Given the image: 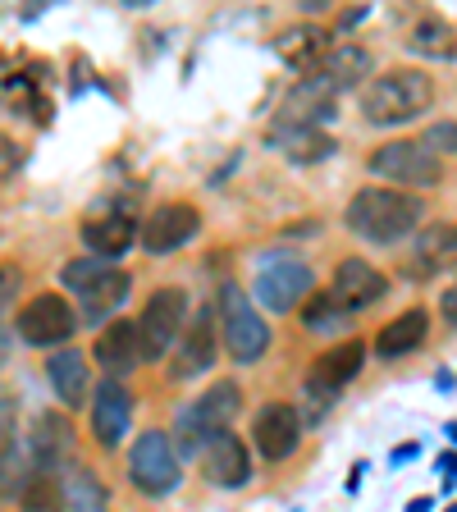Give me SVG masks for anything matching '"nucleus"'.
I'll use <instances>...</instances> for the list:
<instances>
[{
	"label": "nucleus",
	"instance_id": "1",
	"mask_svg": "<svg viewBox=\"0 0 457 512\" xmlns=\"http://www.w3.org/2000/svg\"><path fill=\"white\" fill-rule=\"evenodd\" d=\"M348 229L357 238L375 247H394L403 238H412L426 220V202L416 192H398V188H362L343 211Z\"/></svg>",
	"mask_w": 457,
	"mask_h": 512
},
{
	"label": "nucleus",
	"instance_id": "2",
	"mask_svg": "<svg viewBox=\"0 0 457 512\" xmlns=\"http://www.w3.org/2000/svg\"><path fill=\"white\" fill-rule=\"evenodd\" d=\"M435 106V83L421 69H384L362 87V119L380 128L412 124Z\"/></svg>",
	"mask_w": 457,
	"mask_h": 512
},
{
	"label": "nucleus",
	"instance_id": "3",
	"mask_svg": "<svg viewBox=\"0 0 457 512\" xmlns=\"http://www.w3.org/2000/svg\"><path fill=\"white\" fill-rule=\"evenodd\" d=\"M238 407H243V389H238L234 380H215L211 389H206L197 403L183 407L179 421H174V435H170L174 458H202V448L234 426Z\"/></svg>",
	"mask_w": 457,
	"mask_h": 512
},
{
	"label": "nucleus",
	"instance_id": "4",
	"mask_svg": "<svg viewBox=\"0 0 457 512\" xmlns=\"http://www.w3.org/2000/svg\"><path fill=\"white\" fill-rule=\"evenodd\" d=\"M220 339H224V348H229V357H234L238 366L261 362L266 348H270L266 320H261V311L252 307V298H247L238 284L220 288Z\"/></svg>",
	"mask_w": 457,
	"mask_h": 512
},
{
	"label": "nucleus",
	"instance_id": "5",
	"mask_svg": "<svg viewBox=\"0 0 457 512\" xmlns=\"http://www.w3.org/2000/svg\"><path fill=\"white\" fill-rule=\"evenodd\" d=\"M133 325H138L142 362H160V357L179 343V334L188 330V293H183V288H174V284L170 288H156Z\"/></svg>",
	"mask_w": 457,
	"mask_h": 512
},
{
	"label": "nucleus",
	"instance_id": "6",
	"mask_svg": "<svg viewBox=\"0 0 457 512\" xmlns=\"http://www.w3.org/2000/svg\"><path fill=\"white\" fill-rule=\"evenodd\" d=\"M128 476L147 499H165V494L179 490V458H174V444L165 430H142L133 453H128Z\"/></svg>",
	"mask_w": 457,
	"mask_h": 512
},
{
	"label": "nucleus",
	"instance_id": "7",
	"mask_svg": "<svg viewBox=\"0 0 457 512\" xmlns=\"http://www.w3.org/2000/svg\"><path fill=\"white\" fill-rule=\"evenodd\" d=\"M366 165H371V174H380L384 183H403V188H435V183L444 179V160L430 156V151L412 138L375 147Z\"/></svg>",
	"mask_w": 457,
	"mask_h": 512
},
{
	"label": "nucleus",
	"instance_id": "8",
	"mask_svg": "<svg viewBox=\"0 0 457 512\" xmlns=\"http://www.w3.org/2000/svg\"><path fill=\"white\" fill-rule=\"evenodd\" d=\"M311 288H316V275H311L307 261L279 256V261L261 266V275H256V284H252V298L266 311H275V316H288V311H298V302L307 298Z\"/></svg>",
	"mask_w": 457,
	"mask_h": 512
},
{
	"label": "nucleus",
	"instance_id": "9",
	"mask_svg": "<svg viewBox=\"0 0 457 512\" xmlns=\"http://www.w3.org/2000/svg\"><path fill=\"white\" fill-rule=\"evenodd\" d=\"M74 325H78V316H74V307H69V298H60V293H37V298H28L19 311V334L32 348L69 343L74 339Z\"/></svg>",
	"mask_w": 457,
	"mask_h": 512
},
{
	"label": "nucleus",
	"instance_id": "10",
	"mask_svg": "<svg viewBox=\"0 0 457 512\" xmlns=\"http://www.w3.org/2000/svg\"><path fill=\"white\" fill-rule=\"evenodd\" d=\"M366 366V343L362 339H339L334 348H325L311 362V375H307V394L320 398V403H330L339 389H348Z\"/></svg>",
	"mask_w": 457,
	"mask_h": 512
},
{
	"label": "nucleus",
	"instance_id": "11",
	"mask_svg": "<svg viewBox=\"0 0 457 512\" xmlns=\"http://www.w3.org/2000/svg\"><path fill=\"white\" fill-rule=\"evenodd\" d=\"M197 229H202L197 206L165 202V206H156V211L138 224V238H142V247H147V252L165 256V252H179L183 243H192V238H197Z\"/></svg>",
	"mask_w": 457,
	"mask_h": 512
},
{
	"label": "nucleus",
	"instance_id": "12",
	"mask_svg": "<svg viewBox=\"0 0 457 512\" xmlns=\"http://www.w3.org/2000/svg\"><path fill=\"white\" fill-rule=\"evenodd\" d=\"M252 444L261 448V458L284 462L298 453L302 444V416L293 403H266L252 421Z\"/></svg>",
	"mask_w": 457,
	"mask_h": 512
},
{
	"label": "nucleus",
	"instance_id": "13",
	"mask_svg": "<svg viewBox=\"0 0 457 512\" xmlns=\"http://www.w3.org/2000/svg\"><path fill=\"white\" fill-rule=\"evenodd\" d=\"M384 293H389L384 270H375L371 261H362V256H343L339 266H334L330 298L339 302L343 311H362V307H371V302H380Z\"/></svg>",
	"mask_w": 457,
	"mask_h": 512
},
{
	"label": "nucleus",
	"instance_id": "14",
	"mask_svg": "<svg viewBox=\"0 0 457 512\" xmlns=\"http://www.w3.org/2000/svg\"><path fill=\"white\" fill-rule=\"evenodd\" d=\"M128 421H133V389L115 375L96 384L92 394V430H96V444L101 448H115L119 439L128 435Z\"/></svg>",
	"mask_w": 457,
	"mask_h": 512
},
{
	"label": "nucleus",
	"instance_id": "15",
	"mask_svg": "<svg viewBox=\"0 0 457 512\" xmlns=\"http://www.w3.org/2000/svg\"><path fill=\"white\" fill-rule=\"evenodd\" d=\"M202 471L211 485L220 490H243L247 480H252V458H247V444L234 435V430H224L215 435L211 444L202 448Z\"/></svg>",
	"mask_w": 457,
	"mask_h": 512
},
{
	"label": "nucleus",
	"instance_id": "16",
	"mask_svg": "<svg viewBox=\"0 0 457 512\" xmlns=\"http://www.w3.org/2000/svg\"><path fill=\"white\" fill-rule=\"evenodd\" d=\"M334 96L339 92H334L325 78H302V83L288 92L284 106H279L275 124L279 128H320L334 115Z\"/></svg>",
	"mask_w": 457,
	"mask_h": 512
},
{
	"label": "nucleus",
	"instance_id": "17",
	"mask_svg": "<svg viewBox=\"0 0 457 512\" xmlns=\"http://www.w3.org/2000/svg\"><path fill=\"white\" fill-rule=\"evenodd\" d=\"M215 348H220V330L211 325V316H197L174 343V380H192L215 366Z\"/></svg>",
	"mask_w": 457,
	"mask_h": 512
},
{
	"label": "nucleus",
	"instance_id": "18",
	"mask_svg": "<svg viewBox=\"0 0 457 512\" xmlns=\"http://www.w3.org/2000/svg\"><path fill=\"white\" fill-rule=\"evenodd\" d=\"M275 51H279V60H284L288 69L311 74V69H320V60L330 55V32L316 28V23H293V28L279 32Z\"/></svg>",
	"mask_w": 457,
	"mask_h": 512
},
{
	"label": "nucleus",
	"instance_id": "19",
	"mask_svg": "<svg viewBox=\"0 0 457 512\" xmlns=\"http://www.w3.org/2000/svg\"><path fill=\"white\" fill-rule=\"evenodd\" d=\"M28 453H32V467L37 471H55L74 453V426L55 412L37 416V426H32V435H28Z\"/></svg>",
	"mask_w": 457,
	"mask_h": 512
},
{
	"label": "nucleus",
	"instance_id": "20",
	"mask_svg": "<svg viewBox=\"0 0 457 512\" xmlns=\"http://www.w3.org/2000/svg\"><path fill=\"white\" fill-rule=\"evenodd\" d=\"M426 339H430V311L426 307H407V311H398V316L380 330V339H375V352H380L384 362H394V357H407V352H416Z\"/></svg>",
	"mask_w": 457,
	"mask_h": 512
},
{
	"label": "nucleus",
	"instance_id": "21",
	"mask_svg": "<svg viewBox=\"0 0 457 512\" xmlns=\"http://www.w3.org/2000/svg\"><path fill=\"white\" fill-rule=\"evenodd\" d=\"M96 362L106 366L110 375H128L133 371V366L142 362V348H138V325H133V320H110L106 330L96 334Z\"/></svg>",
	"mask_w": 457,
	"mask_h": 512
},
{
	"label": "nucleus",
	"instance_id": "22",
	"mask_svg": "<svg viewBox=\"0 0 457 512\" xmlns=\"http://www.w3.org/2000/svg\"><path fill=\"white\" fill-rule=\"evenodd\" d=\"M83 243L92 256L115 261V256H124L128 247L138 243V224L128 220V215H96V220L83 224Z\"/></svg>",
	"mask_w": 457,
	"mask_h": 512
},
{
	"label": "nucleus",
	"instance_id": "23",
	"mask_svg": "<svg viewBox=\"0 0 457 512\" xmlns=\"http://www.w3.org/2000/svg\"><path fill=\"white\" fill-rule=\"evenodd\" d=\"M320 78L334 87V92H343V87H366V78H375V60L371 51H362V46H330V55L320 60Z\"/></svg>",
	"mask_w": 457,
	"mask_h": 512
},
{
	"label": "nucleus",
	"instance_id": "24",
	"mask_svg": "<svg viewBox=\"0 0 457 512\" xmlns=\"http://www.w3.org/2000/svg\"><path fill=\"white\" fill-rule=\"evenodd\" d=\"M87 357L83 352H74V348H64V352H55L51 362H46V380H51V389H55V398H60L64 407H83L87 403Z\"/></svg>",
	"mask_w": 457,
	"mask_h": 512
},
{
	"label": "nucleus",
	"instance_id": "25",
	"mask_svg": "<svg viewBox=\"0 0 457 512\" xmlns=\"http://www.w3.org/2000/svg\"><path fill=\"white\" fill-rule=\"evenodd\" d=\"M270 142H275L279 151H284L293 165H316V160L334 156L339 151V142L325 133V128H270Z\"/></svg>",
	"mask_w": 457,
	"mask_h": 512
},
{
	"label": "nucleus",
	"instance_id": "26",
	"mask_svg": "<svg viewBox=\"0 0 457 512\" xmlns=\"http://www.w3.org/2000/svg\"><path fill=\"white\" fill-rule=\"evenodd\" d=\"M128 288H133V279H128V270L106 266V270H101V275L92 279V284L83 288V293H78V298H83V316L101 325V320H106L110 311H119V302L128 298Z\"/></svg>",
	"mask_w": 457,
	"mask_h": 512
},
{
	"label": "nucleus",
	"instance_id": "27",
	"mask_svg": "<svg viewBox=\"0 0 457 512\" xmlns=\"http://www.w3.org/2000/svg\"><path fill=\"white\" fill-rule=\"evenodd\" d=\"M407 51L421 60H457V28L444 19H421L407 37Z\"/></svg>",
	"mask_w": 457,
	"mask_h": 512
},
{
	"label": "nucleus",
	"instance_id": "28",
	"mask_svg": "<svg viewBox=\"0 0 457 512\" xmlns=\"http://www.w3.org/2000/svg\"><path fill=\"white\" fill-rule=\"evenodd\" d=\"M37 476V467H32V453L28 444H5L0 448V499H19L23 485Z\"/></svg>",
	"mask_w": 457,
	"mask_h": 512
},
{
	"label": "nucleus",
	"instance_id": "29",
	"mask_svg": "<svg viewBox=\"0 0 457 512\" xmlns=\"http://www.w3.org/2000/svg\"><path fill=\"white\" fill-rule=\"evenodd\" d=\"M60 490H64V508H74V512H101L106 508V490L96 485V476L87 467L69 471V480H60Z\"/></svg>",
	"mask_w": 457,
	"mask_h": 512
},
{
	"label": "nucleus",
	"instance_id": "30",
	"mask_svg": "<svg viewBox=\"0 0 457 512\" xmlns=\"http://www.w3.org/2000/svg\"><path fill=\"white\" fill-rule=\"evenodd\" d=\"M19 508H23V512H64L60 476H55V471H37V476L23 485Z\"/></svg>",
	"mask_w": 457,
	"mask_h": 512
},
{
	"label": "nucleus",
	"instance_id": "31",
	"mask_svg": "<svg viewBox=\"0 0 457 512\" xmlns=\"http://www.w3.org/2000/svg\"><path fill=\"white\" fill-rule=\"evenodd\" d=\"M302 325L307 330H348V311L330 298V293H311V302L302 307Z\"/></svg>",
	"mask_w": 457,
	"mask_h": 512
},
{
	"label": "nucleus",
	"instance_id": "32",
	"mask_svg": "<svg viewBox=\"0 0 457 512\" xmlns=\"http://www.w3.org/2000/svg\"><path fill=\"white\" fill-rule=\"evenodd\" d=\"M421 147H426L430 156H457V119H439V124H430L426 138H421Z\"/></svg>",
	"mask_w": 457,
	"mask_h": 512
},
{
	"label": "nucleus",
	"instance_id": "33",
	"mask_svg": "<svg viewBox=\"0 0 457 512\" xmlns=\"http://www.w3.org/2000/svg\"><path fill=\"white\" fill-rule=\"evenodd\" d=\"M101 270H106V261H74V266H64V284L83 293V288L92 284V279L101 275Z\"/></svg>",
	"mask_w": 457,
	"mask_h": 512
},
{
	"label": "nucleus",
	"instance_id": "34",
	"mask_svg": "<svg viewBox=\"0 0 457 512\" xmlns=\"http://www.w3.org/2000/svg\"><path fill=\"white\" fill-rule=\"evenodd\" d=\"M14 421H19V403H14V394L0 384V448L14 439Z\"/></svg>",
	"mask_w": 457,
	"mask_h": 512
},
{
	"label": "nucleus",
	"instance_id": "35",
	"mask_svg": "<svg viewBox=\"0 0 457 512\" xmlns=\"http://www.w3.org/2000/svg\"><path fill=\"white\" fill-rule=\"evenodd\" d=\"M426 252H457V224L430 229V234H426Z\"/></svg>",
	"mask_w": 457,
	"mask_h": 512
},
{
	"label": "nucleus",
	"instance_id": "36",
	"mask_svg": "<svg viewBox=\"0 0 457 512\" xmlns=\"http://www.w3.org/2000/svg\"><path fill=\"white\" fill-rule=\"evenodd\" d=\"M439 307H444V316L457 325V288H448V293H444V302H439Z\"/></svg>",
	"mask_w": 457,
	"mask_h": 512
},
{
	"label": "nucleus",
	"instance_id": "37",
	"mask_svg": "<svg viewBox=\"0 0 457 512\" xmlns=\"http://www.w3.org/2000/svg\"><path fill=\"white\" fill-rule=\"evenodd\" d=\"M407 512H430V499H412L407 503Z\"/></svg>",
	"mask_w": 457,
	"mask_h": 512
},
{
	"label": "nucleus",
	"instance_id": "38",
	"mask_svg": "<svg viewBox=\"0 0 457 512\" xmlns=\"http://www.w3.org/2000/svg\"><path fill=\"white\" fill-rule=\"evenodd\" d=\"M448 435H453V444H457V426H453V430H448Z\"/></svg>",
	"mask_w": 457,
	"mask_h": 512
},
{
	"label": "nucleus",
	"instance_id": "39",
	"mask_svg": "<svg viewBox=\"0 0 457 512\" xmlns=\"http://www.w3.org/2000/svg\"><path fill=\"white\" fill-rule=\"evenodd\" d=\"M448 512H457V503H453V508H448Z\"/></svg>",
	"mask_w": 457,
	"mask_h": 512
}]
</instances>
